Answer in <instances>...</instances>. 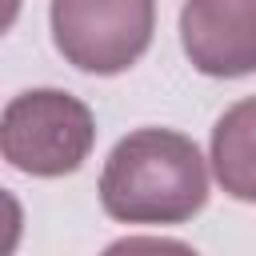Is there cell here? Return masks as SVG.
<instances>
[{"label":"cell","mask_w":256,"mask_h":256,"mask_svg":"<svg viewBox=\"0 0 256 256\" xmlns=\"http://www.w3.org/2000/svg\"><path fill=\"white\" fill-rule=\"evenodd\" d=\"M208 200L200 148L172 128H136L104 160L100 204L120 224H184Z\"/></svg>","instance_id":"cell-1"},{"label":"cell","mask_w":256,"mask_h":256,"mask_svg":"<svg viewBox=\"0 0 256 256\" xmlns=\"http://www.w3.org/2000/svg\"><path fill=\"white\" fill-rule=\"evenodd\" d=\"M156 0H52L56 52L92 76L128 72L152 44Z\"/></svg>","instance_id":"cell-3"},{"label":"cell","mask_w":256,"mask_h":256,"mask_svg":"<svg viewBox=\"0 0 256 256\" xmlns=\"http://www.w3.org/2000/svg\"><path fill=\"white\" fill-rule=\"evenodd\" d=\"M180 44L204 76L236 80L256 72V0H184Z\"/></svg>","instance_id":"cell-4"},{"label":"cell","mask_w":256,"mask_h":256,"mask_svg":"<svg viewBox=\"0 0 256 256\" xmlns=\"http://www.w3.org/2000/svg\"><path fill=\"white\" fill-rule=\"evenodd\" d=\"M96 144V120L84 100L60 88H28L4 104L0 152L24 176H68Z\"/></svg>","instance_id":"cell-2"},{"label":"cell","mask_w":256,"mask_h":256,"mask_svg":"<svg viewBox=\"0 0 256 256\" xmlns=\"http://www.w3.org/2000/svg\"><path fill=\"white\" fill-rule=\"evenodd\" d=\"M212 172L232 200L256 204V96L232 104L212 128Z\"/></svg>","instance_id":"cell-5"}]
</instances>
